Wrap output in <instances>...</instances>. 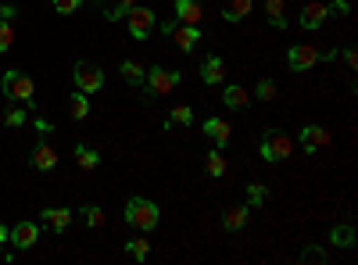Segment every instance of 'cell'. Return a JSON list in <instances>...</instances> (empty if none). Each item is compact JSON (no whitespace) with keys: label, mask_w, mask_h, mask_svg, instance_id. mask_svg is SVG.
I'll use <instances>...</instances> for the list:
<instances>
[{"label":"cell","mask_w":358,"mask_h":265,"mask_svg":"<svg viewBox=\"0 0 358 265\" xmlns=\"http://www.w3.org/2000/svg\"><path fill=\"white\" fill-rule=\"evenodd\" d=\"M301 262H326V251H322V248H312V244H308V248L301 251Z\"/></svg>","instance_id":"obj_34"},{"label":"cell","mask_w":358,"mask_h":265,"mask_svg":"<svg viewBox=\"0 0 358 265\" xmlns=\"http://www.w3.org/2000/svg\"><path fill=\"white\" fill-rule=\"evenodd\" d=\"M118 72H122V79L129 86H143V79H147V69L136 65V62H122V65H118Z\"/></svg>","instance_id":"obj_24"},{"label":"cell","mask_w":358,"mask_h":265,"mask_svg":"<svg viewBox=\"0 0 358 265\" xmlns=\"http://www.w3.org/2000/svg\"><path fill=\"white\" fill-rule=\"evenodd\" d=\"M172 40H176V47L183 50V54H190V50L201 43V29H197V25H176Z\"/></svg>","instance_id":"obj_12"},{"label":"cell","mask_w":358,"mask_h":265,"mask_svg":"<svg viewBox=\"0 0 358 265\" xmlns=\"http://www.w3.org/2000/svg\"><path fill=\"white\" fill-rule=\"evenodd\" d=\"M326 18H330V11H326V4H319V0H308L305 4V11H301V29H319Z\"/></svg>","instance_id":"obj_11"},{"label":"cell","mask_w":358,"mask_h":265,"mask_svg":"<svg viewBox=\"0 0 358 265\" xmlns=\"http://www.w3.org/2000/svg\"><path fill=\"white\" fill-rule=\"evenodd\" d=\"M126 251H129L136 262H143L147 255H151V241H140V237H136V241H129V244H126Z\"/></svg>","instance_id":"obj_31"},{"label":"cell","mask_w":358,"mask_h":265,"mask_svg":"<svg viewBox=\"0 0 358 265\" xmlns=\"http://www.w3.org/2000/svg\"><path fill=\"white\" fill-rule=\"evenodd\" d=\"M204 136L212 140L215 147H226V143H229V136H233V126H229V122H222V119H215V115H212V119L204 122Z\"/></svg>","instance_id":"obj_10"},{"label":"cell","mask_w":358,"mask_h":265,"mask_svg":"<svg viewBox=\"0 0 358 265\" xmlns=\"http://www.w3.org/2000/svg\"><path fill=\"white\" fill-rule=\"evenodd\" d=\"M76 165H79L83 172H94V169L101 165V155H97L90 143H76Z\"/></svg>","instance_id":"obj_17"},{"label":"cell","mask_w":358,"mask_h":265,"mask_svg":"<svg viewBox=\"0 0 358 265\" xmlns=\"http://www.w3.org/2000/svg\"><path fill=\"white\" fill-rule=\"evenodd\" d=\"M36 241H40V226H36V222H18V226L8 229V244H11L15 251L36 248Z\"/></svg>","instance_id":"obj_8"},{"label":"cell","mask_w":358,"mask_h":265,"mask_svg":"<svg viewBox=\"0 0 358 265\" xmlns=\"http://www.w3.org/2000/svg\"><path fill=\"white\" fill-rule=\"evenodd\" d=\"M126 29H129V36L133 40H147L155 33V11L151 8H129V15H126Z\"/></svg>","instance_id":"obj_5"},{"label":"cell","mask_w":358,"mask_h":265,"mask_svg":"<svg viewBox=\"0 0 358 265\" xmlns=\"http://www.w3.org/2000/svg\"><path fill=\"white\" fill-rule=\"evenodd\" d=\"M258 155L265 162H287L294 155V140L287 133H265L262 143H258Z\"/></svg>","instance_id":"obj_3"},{"label":"cell","mask_w":358,"mask_h":265,"mask_svg":"<svg viewBox=\"0 0 358 265\" xmlns=\"http://www.w3.org/2000/svg\"><path fill=\"white\" fill-rule=\"evenodd\" d=\"M265 11H268V25L273 29H287V18H283V0H265Z\"/></svg>","instance_id":"obj_25"},{"label":"cell","mask_w":358,"mask_h":265,"mask_svg":"<svg viewBox=\"0 0 358 265\" xmlns=\"http://www.w3.org/2000/svg\"><path fill=\"white\" fill-rule=\"evenodd\" d=\"M176 25H179L176 18H165V22L158 25V29H162V36H172V33H176Z\"/></svg>","instance_id":"obj_39"},{"label":"cell","mask_w":358,"mask_h":265,"mask_svg":"<svg viewBox=\"0 0 358 265\" xmlns=\"http://www.w3.org/2000/svg\"><path fill=\"white\" fill-rule=\"evenodd\" d=\"M83 8V0H54V11L57 15H76Z\"/></svg>","instance_id":"obj_33"},{"label":"cell","mask_w":358,"mask_h":265,"mask_svg":"<svg viewBox=\"0 0 358 265\" xmlns=\"http://www.w3.org/2000/svg\"><path fill=\"white\" fill-rule=\"evenodd\" d=\"M255 97H258V101H276V97H280V94H276V83H273V79H258Z\"/></svg>","instance_id":"obj_28"},{"label":"cell","mask_w":358,"mask_h":265,"mask_svg":"<svg viewBox=\"0 0 358 265\" xmlns=\"http://www.w3.org/2000/svg\"><path fill=\"white\" fill-rule=\"evenodd\" d=\"M341 57H344V65H348V69H355V65H358V50H355V47H348Z\"/></svg>","instance_id":"obj_37"},{"label":"cell","mask_w":358,"mask_h":265,"mask_svg":"<svg viewBox=\"0 0 358 265\" xmlns=\"http://www.w3.org/2000/svg\"><path fill=\"white\" fill-rule=\"evenodd\" d=\"M79 215H83V222L90 229H101L104 226V208H101V204H86V208H79Z\"/></svg>","instance_id":"obj_26"},{"label":"cell","mask_w":358,"mask_h":265,"mask_svg":"<svg viewBox=\"0 0 358 265\" xmlns=\"http://www.w3.org/2000/svg\"><path fill=\"white\" fill-rule=\"evenodd\" d=\"M158 204L147 201V197H129L126 201V222L136 229V233H151L158 226Z\"/></svg>","instance_id":"obj_2"},{"label":"cell","mask_w":358,"mask_h":265,"mask_svg":"<svg viewBox=\"0 0 358 265\" xmlns=\"http://www.w3.org/2000/svg\"><path fill=\"white\" fill-rule=\"evenodd\" d=\"M129 15V8H122V4H115L111 11H104V18H111V22H118V18H126Z\"/></svg>","instance_id":"obj_36"},{"label":"cell","mask_w":358,"mask_h":265,"mask_svg":"<svg viewBox=\"0 0 358 265\" xmlns=\"http://www.w3.org/2000/svg\"><path fill=\"white\" fill-rule=\"evenodd\" d=\"M251 4H255V0H229V8L222 11V18L233 25V22H244L248 15H251Z\"/></svg>","instance_id":"obj_22"},{"label":"cell","mask_w":358,"mask_h":265,"mask_svg":"<svg viewBox=\"0 0 358 265\" xmlns=\"http://www.w3.org/2000/svg\"><path fill=\"white\" fill-rule=\"evenodd\" d=\"M248 90H244V86H226V90H222V104L226 108H233V111H244L248 108Z\"/></svg>","instance_id":"obj_19"},{"label":"cell","mask_w":358,"mask_h":265,"mask_svg":"<svg viewBox=\"0 0 358 265\" xmlns=\"http://www.w3.org/2000/svg\"><path fill=\"white\" fill-rule=\"evenodd\" d=\"M0 18H4V22H15V18H18V8H15V4H4V8H0Z\"/></svg>","instance_id":"obj_38"},{"label":"cell","mask_w":358,"mask_h":265,"mask_svg":"<svg viewBox=\"0 0 358 265\" xmlns=\"http://www.w3.org/2000/svg\"><path fill=\"white\" fill-rule=\"evenodd\" d=\"M0 90H4V97L15 101V104H25V108L36 104V83L29 79V76H22V72H15V69L4 72V79H0Z\"/></svg>","instance_id":"obj_1"},{"label":"cell","mask_w":358,"mask_h":265,"mask_svg":"<svg viewBox=\"0 0 358 265\" xmlns=\"http://www.w3.org/2000/svg\"><path fill=\"white\" fill-rule=\"evenodd\" d=\"M147 90H151L155 97H169L176 86H179V72L176 69H147Z\"/></svg>","instance_id":"obj_6"},{"label":"cell","mask_w":358,"mask_h":265,"mask_svg":"<svg viewBox=\"0 0 358 265\" xmlns=\"http://www.w3.org/2000/svg\"><path fill=\"white\" fill-rule=\"evenodd\" d=\"M33 126H36V133H40V136H47V133H50V129H54V126H50V122H47V119H36V122H33Z\"/></svg>","instance_id":"obj_40"},{"label":"cell","mask_w":358,"mask_h":265,"mask_svg":"<svg viewBox=\"0 0 358 265\" xmlns=\"http://www.w3.org/2000/svg\"><path fill=\"white\" fill-rule=\"evenodd\" d=\"M118 4H122V8H136V0H118Z\"/></svg>","instance_id":"obj_42"},{"label":"cell","mask_w":358,"mask_h":265,"mask_svg":"<svg viewBox=\"0 0 358 265\" xmlns=\"http://www.w3.org/2000/svg\"><path fill=\"white\" fill-rule=\"evenodd\" d=\"M201 4H197V0H176V22L179 25H197L201 22Z\"/></svg>","instance_id":"obj_14"},{"label":"cell","mask_w":358,"mask_h":265,"mask_svg":"<svg viewBox=\"0 0 358 265\" xmlns=\"http://www.w3.org/2000/svg\"><path fill=\"white\" fill-rule=\"evenodd\" d=\"M4 244H8V226L0 222V248H4Z\"/></svg>","instance_id":"obj_41"},{"label":"cell","mask_w":358,"mask_h":265,"mask_svg":"<svg viewBox=\"0 0 358 265\" xmlns=\"http://www.w3.org/2000/svg\"><path fill=\"white\" fill-rule=\"evenodd\" d=\"M326 11H330V15H348L351 4H348V0H334V4H326Z\"/></svg>","instance_id":"obj_35"},{"label":"cell","mask_w":358,"mask_h":265,"mask_svg":"<svg viewBox=\"0 0 358 265\" xmlns=\"http://www.w3.org/2000/svg\"><path fill=\"white\" fill-rule=\"evenodd\" d=\"M330 244H334V248H344V251L355 248V226H351V222L334 226V229H330Z\"/></svg>","instance_id":"obj_20"},{"label":"cell","mask_w":358,"mask_h":265,"mask_svg":"<svg viewBox=\"0 0 358 265\" xmlns=\"http://www.w3.org/2000/svg\"><path fill=\"white\" fill-rule=\"evenodd\" d=\"M248 215H251V208H226L222 229H226V233H241V229L248 226Z\"/></svg>","instance_id":"obj_18"},{"label":"cell","mask_w":358,"mask_h":265,"mask_svg":"<svg viewBox=\"0 0 358 265\" xmlns=\"http://www.w3.org/2000/svg\"><path fill=\"white\" fill-rule=\"evenodd\" d=\"M172 122H176V126H190V122H194V108H190V104H176V108H172Z\"/></svg>","instance_id":"obj_29"},{"label":"cell","mask_w":358,"mask_h":265,"mask_svg":"<svg viewBox=\"0 0 358 265\" xmlns=\"http://www.w3.org/2000/svg\"><path fill=\"white\" fill-rule=\"evenodd\" d=\"M11 43H15V29H11V22L0 18V54L11 50Z\"/></svg>","instance_id":"obj_32"},{"label":"cell","mask_w":358,"mask_h":265,"mask_svg":"<svg viewBox=\"0 0 358 265\" xmlns=\"http://www.w3.org/2000/svg\"><path fill=\"white\" fill-rule=\"evenodd\" d=\"M4 126H11V129H22L25 126V104H15L11 101V108L4 111Z\"/></svg>","instance_id":"obj_27"},{"label":"cell","mask_w":358,"mask_h":265,"mask_svg":"<svg viewBox=\"0 0 358 265\" xmlns=\"http://www.w3.org/2000/svg\"><path fill=\"white\" fill-rule=\"evenodd\" d=\"M72 79H76V90H83V94H101L104 90V72L94 62H79L72 69Z\"/></svg>","instance_id":"obj_4"},{"label":"cell","mask_w":358,"mask_h":265,"mask_svg":"<svg viewBox=\"0 0 358 265\" xmlns=\"http://www.w3.org/2000/svg\"><path fill=\"white\" fill-rule=\"evenodd\" d=\"M322 62V50H315L312 43H294L290 50H287V65L294 69V72H308V69H315Z\"/></svg>","instance_id":"obj_7"},{"label":"cell","mask_w":358,"mask_h":265,"mask_svg":"<svg viewBox=\"0 0 358 265\" xmlns=\"http://www.w3.org/2000/svg\"><path fill=\"white\" fill-rule=\"evenodd\" d=\"M69 115L76 122H83V119H90V94H83V90H76L72 94V101H69Z\"/></svg>","instance_id":"obj_21"},{"label":"cell","mask_w":358,"mask_h":265,"mask_svg":"<svg viewBox=\"0 0 358 265\" xmlns=\"http://www.w3.org/2000/svg\"><path fill=\"white\" fill-rule=\"evenodd\" d=\"M50 229H57V233H65L69 226H72V208H43V215H40Z\"/></svg>","instance_id":"obj_16"},{"label":"cell","mask_w":358,"mask_h":265,"mask_svg":"<svg viewBox=\"0 0 358 265\" xmlns=\"http://www.w3.org/2000/svg\"><path fill=\"white\" fill-rule=\"evenodd\" d=\"M301 147H305V155H315V151H322V147H330V133H326L322 126H305L301 129Z\"/></svg>","instance_id":"obj_9"},{"label":"cell","mask_w":358,"mask_h":265,"mask_svg":"<svg viewBox=\"0 0 358 265\" xmlns=\"http://www.w3.org/2000/svg\"><path fill=\"white\" fill-rule=\"evenodd\" d=\"M54 165H57V151H54L50 143H43V140H40V143L33 147V169H40V172H50Z\"/></svg>","instance_id":"obj_15"},{"label":"cell","mask_w":358,"mask_h":265,"mask_svg":"<svg viewBox=\"0 0 358 265\" xmlns=\"http://www.w3.org/2000/svg\"><path fill=\"white\" fill-rule=\"evenodd\" d=\"M201 79H204L208 86H219V83L226 79V65H222V57H219V54L204 57V65H201Z\"/></svg>","instance_id":"obj_13"},{"label":"cell","mask_w":358,"mask_h":265,"mask_svg":"<svg viewBox=\"0 0 358 265\" xmlns=\"http://www.w3.org/2000/svg\"><path fill=\"white\" fill-rule=\"evenodd\" d=\"M204 169H208V176H215V180H222V176H226V158H222V147H215V151H208V155H204Z\"/></svg>","instance_id":"obj_23"},{"label":"cell","mask_w":358,"mask_h":265,"mask_svg":"<svg viewBox=\"0 0 358 265\" xmlns=\"http://www.w3.org/2000/svg\"><path fill=\"white\" fill-rule=\"evenodd\" d=\"M265 201H268V190L262 183H248V204L251 208H258V204H265Z\"/></svg>","instance_id":"obj_30"}]
</instances>
